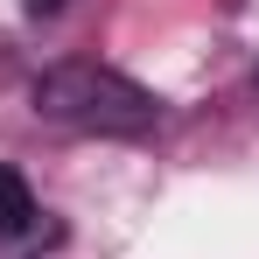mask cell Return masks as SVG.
<instances>
[{"mask_svg":"<svg viewBox=\"0 0 259 259\" xmlns=\"http://www.w3.org/2000/svg\"><path fill=\"white\" fill-rule=\"evenodd\" d=\"M35 112L56 119V126H77V133H147L161 119L154 91L133 84L126 70L112 63H56L35 77Z\"/></svg>","mask_w":259,"mask_h":259,"instance_id":"obj_1","label":"cell"},{"mask_svg":"<svg viewBox=\"0 0 259 259\" xmlns=\"http://www.w3.org/2000/svg\"><path fill=\"white\" fill-rule=\"evenodd\" d=\"M35 217H42L35 210V189H28L14 168H0V238H28Z\"/></svg>","mask_w":259,"mask_h":259,"instance_id":"obj_2","label":"cell"},{"mask_svg":"<svg viewBox=\"0 0 259 259\" xmlns=\"http://www.w3.org/2000/svg\"><path fill=\"white\" fill-rule=\"evenodd\" d=\"M28 7H42V14H49V7H63V0H28Z\"/></svg>","mask_w":259,"mask_h":259,"instance_id":"obj_3","label":"cell"}]
</instances>
